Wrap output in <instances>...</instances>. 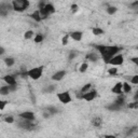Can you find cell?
Wrapping results in <instances>:
<instances>
[{"instance_id": "cell-9", "label": "cell", "mask_w": 138, "mask_h": 138, "mask_svg": "<svg viewBox=\"0 0 138 138\" xmlns=\"http://www.w3.org/2000/svg\"><path fill=\"white\" fill-rule=\"evenodd\" d=\"M19 126H21L22 128H25V129H30L33 127V124H31L29 120H26V121H23L19 123Z\"/></svg>"}, {"instance_id": "cell-33", "label": "cell", "mask_w": 138, "mask_h": 138, "mask_svg": "<svg viewBox=\"0 0 138 138\" xmlns=\"http://www.w3.org/2000/svg\"><path fill=\"white\" fill-rule=\"evenodd\" d=\"M5 122H7V123H13V118H12V117H7V118H5Z\"/></svg>"}, {"instance_id": "cell-17", "label": "cell", "mask_w": 138, "mask_h": 138, "mask_svg": "<svg viewBox=\"0 0 138 138\" xmlns=\"http://www.w3.org/2000/svg\"><path fill=\"white\" fill-rule=\"evenodd\" d=\"M122 90H123L125 93H129L131 90H132V87L129 86L128 83H123V84H122Z\"/></svg>"}, {"instance_id": "cell-31", "label": "cell", "mask_w": 138, "mask_h": 138, "mask_svg": "<svg viewBox=\"0 0 138 138\" xmlns=\"http://www.w3.org/2000/svg\"><path fill=\"white\" fill-rule=\"evenodd\" d=\"M90 87H91V84H86V85H84V86L82 87V92H83V93H85V92H86L87 90L90 89Z\"/></svg>"}, {"instance_id": "cell-7", "label": "cell", "mask_w": 138, "mask_h": 138, "mask_svg": "<svg viewBox=\"0 0 138 138\" xmlns=\"http://www.w3.org/2000/svg\"><path fill=\"white\" fill-rule=\"evenodd\" d=\"M19 117L23 118V119H25V120H29V121H33V120L35 119V115H33V113L30 112V111L22 112L21 114H19Z\"/></svg>"}, {"instance_id": "cell-2", "label": "cell", "mask_w": 138, "mask_h": 138, "mask_svg": "<svg viewBox=\"0 0 138 138\" xmlns=\"http://www.w3.org/2000/svg\"><path fill=\"white\" fill-rule=\"evenodd\" d=\"M12 5H13V9L15 11L23 12L24 10H26L28 8L29 2H28V0H13Z\"/></svg>"}, {"instance_id": "cell-13", "label": "cell", "mask_w": 138, "mask_h": 138, "mask_svg": "<svg viewBox=\"0 0 138 138\" xmlns=\"http://www.w3.org/2000/svg\"><path fill=\"white\" fill-rule=\"evenodd\" d=\"M112 92L115 94H122V83L121 82H119V83H117L114 85V87L112 89Z\"/></svg>"}, {"instance_id": "cell-25", "label": "cell", "mask_w": 138, "mask_h": 138, "mask_svg": "<svg viewBox=\"0 0 138 138\" xmlns=\"http://www.w3.org/2000/svg\"><path fill=\"white\" fill-rule=\"evenodd\" d=\"M87 67H89V66H87V64H86V63L82 64V66L80 67V71H81V72H84V71H86Z\"/></svg>"}, {"instance_id": "cell-18", "label": "cell", "mask_w": 138, "mask_h": 138, "mask_svg": "<svg viewBox=\"0 0 138 138\" xmlns=\"http://www.w3.org/2000/svg\"><path fill=\"white\" fill-rule=\"evenodd\" d=\"M108 109L109 110H120L121 109V106L114 103V104H112V105H110L109 107H108Z\"/></svg>"}, {"instance_id": "cell-36", "label": "cell", "mask_w": 138, "mask_h": 138, "mask_svg": "<svg viewBox=\"0 0 138 138\" xmlns=\"http://www.w3.org/2000/svg\"><path fill=\"white\" fill-rule=\"evenodd\" d=\"M45 7V5H44V0H41L39 2V8L40 9H42V8H44Z\"/></svg>"}, {"instance_id": "cell-24", "label": "cell", "mask_w": 138, "mask_h": 138, "mask_svg": "<svg viewBox=\"0 0 138 138\" xmlns=\"http://www.w3.org/2000/svg\"><path fill=\"white\" fill-rule=\"evenodd\" d=\"M42 40H43V36L42 35H37V36H36V38H35V42L36 43H40Z\"/></svg>"}, {"instance_id": "cell-1", "label": "cell", "mask_w": 138, "mask_h": 138, "mask_svg": "<svg viewBox=\"0 0 138 138\" xmlns=\"http://www.w3.org/2000/svg\"><path fill=\"white\" fill-rule=\"evenodd\" d=\"M96 49L100 52L106 63H109L111 57H113V55H115L120 51V49L118 47H105V45H97Z\"/></svg>"}, {"instance_id": "cell-41", "label": "cell", "mask_w": 138, "mask_h": 138, "mask_svg": "<svg viewBox=\"0 0 138 138\" xmlns=\"http://www.w3.org/2000/svg\"><path fill=\"white\" fill-rule=\"evenodd\" d=\"M3 53H5V50H3V48H0V55H2Z\"/></svg>"}, {"instance_id": "cell-22", "label": "cell", "mask_w": 138, "mask_h": 138, "mask_svg": "<svg viewBox=\"0 0 138 138\" xmlns=\"http://www.w3.org/2000/svg\"><path fill=\"white\" fill-rule=\"evenodd\" d=\"M107 12L109 13V14H114L115 12H117V8H114V7H109L107 9Z\"/></svg>"}, {"instance_id": "cell-14", "label": "cell", "mask_w": 138, "mask_h": 138, "mask_svg": "<svg viewBox=\"0 0 138 138\" xmlns=\"http://www.w3.org/2000/svg\"><path fill=\"white\" fill-rule=\"evenodd\" d=\"M7 14H8V7L5 5H0V15L5 16Z\"/></svg>"}, {"instance_id": "cell-11", "label": "cell", "mask_w": 138, "mask_h": 138, "mask_svg": "<svg viewBox=\"0 0 138 138\" xmlns=\"http://www.w3.org/2000/svg\"><path fill=\"white\" fill-rule=\"evenodd\" d=\"M70 37L76 41H80L82 38V33L81 31H73V33H70Z\"/></svg>"}, {"instance_id": "cell-12", "label": "cell", "mask_w": 138, "mask_h": 138, "mask_svg": "<svg viewBox=\"0 0 138 138\" xmlns=\"http://www.w3.org/2000/svg\"><path fill=\"white\" fill-rule=\"evenodd\" d=\"M64 76H65V71H58V72H56L53 77H52V79L55 80V81H58V80L63 79Z\"/></svg>"}, {"instance_id": "cell-39", "label": "cell", "mask_w": 138, "mask_h": 138, "mask_svg": "<svg viewBox=\"0 0 138 138\" xmlns=\"http://www.w3.org/2000/svg\"><path fill=\"white\" fill-rule=\"evenodd\" d=\"M71 9H72L73 12H76L78 10V5H71Z\"/></svg>"}, {"instance_id": "cell-19", "label": "cell", "mask_w": 138, "mask_h": 138, "mask_svg": "<svg viewBox=\"0 0 138 138\" xmlns=\"http://www.w3.org/2000/svg\"><path fill=\"white\" fill-rule=\"evenodd\" d=\"M9 86H3L0 89V94H2V95H7V94H9Z\"/></svg>"}, {"instance_id": "cell-27", "label": "cell", "mask_w": 138, "mask_h": 138, "mask_svg": "<svg viewBox=\"0 0 138 138\" xmlns=\"http://www.w3.org/2000/svg\"><path fill=\"white\" fill-rule=\"evenodd\" d=\"M33 33L31 30L26 31V33H25V38H26V39H29V38L33 37Z\"/></svg>"}, {"instance_id": "cell-30", "label": "cell", "mask_w": 138, "mask_h": 138, "mask_svg": "<svg viewBox=\"0 0 138 138\" xmlns=\"http://www.w3.org/2000/svg\"><path fill=\"white\" fill-rule=\"evenodd\" d=\"M132 83H134V84H137V83H138V76H134L133 79H132Z\"/></svg>"}, {"instance_id": "cell-15", "label": "cell", "mask_w": 138, "mask_h": 138, "mask_svg": "<svg viewBox=\"0 0 138 138\" xmlns=\"http://www.w3.org/2000/svg\"><path fill=\"white\" fill-rule=\"evenodd\" d=\"M31 17H33V19H35V21H37V22H40V21H41V16H40L39 11L33 12V14H31Z\"/></svg>"}, {"instance_id": "cell-4", "label": "cell", "mask_w": 138, "mask_h": 138, "mask_svg": "<svg viewBox=\"0 0 138 138\" xmlns=\"http://www.w3.org/2000/svg\"><path fill=\"white\" fill-rule=\"evenodd\" d=\"M54 11H55V10H54V7L52 5H45L44 8L40 9L39 13H40V16H41V19H47L48 15H49L50 13H53Z\"/></svg>"}, {"instance_id": "cell-37", "label": "cell", "mask_w": 138, "mask_h": 138, "mask_svg": "<svg viewBox=\"0 0 138 138\" xmlns=\"http://www.w3.org/2000/svg\"><path fill=\"white\" fill-rule=\"evenodd\" d=\"M128 107L129 108H137V101H135V103H133V104H129Z\"/></svg>"}, {"instance_id": "cell-40", "label": "cell", "mask_w": 138, "mask_h": 138, "mask_svg": "<svg viewBox=\"0 0 138 138\" xmlns=\"http://www.w3.org/2000/svg\"><path fill=\"white\" fill-rule=\"evenodd\" d=\"M132 61H133V63H134V64H136V65L138 64V58H137V57H134V58L132 59Z\"/></svg>"}, {"instance_id": "cell-35", "label": "cell", "mask_w": 138, "mask_h": 138, "mask_svg": "<svg viewBox=\"0 0 138 138\" xmlns=\"http://www.w3.org/2000/svg\"><path fill=\"white\" fill-rule=\"evenodd\" d=\"M48 110H49L51 113H55V112H56V109H55L54 107H49V108H48Z\"/></svg>"}, {"instance_id": "cell-10", "label": "cell", "mask_w": 138, "mask_h": 138, "mask_svg": "<svg viewBox=\"0 0 138 138\" xmlns=\"http://www.w3.org/2000/svg\"><path fill=\"white\" fill-rule=\"evenodd\" d=\"M5 81L7 82L9 85H15L16 84V80L13 76H5Z\"/></svg>"}, {"instance_id": "cell-16", "label": "cell", "mask_w": 138, "mask_h": 138, "mask_svg": "<svg viewBox=\"0 0 138 138\" xmlns=\"http://www.w3.org/2000/svg\"><path fill=\"white\" fill-rule=\"evenodd\" d=\"M5 63L7 66H9V67H11V66L14 65V59L12 58V57H7V58L5 59Z\"/></svg>"}, {"instance_id": "cell-38", "label": "cell", "mask_w": 138, "mask_h": 138, "mask_svg": "<svg viewBox=\"0 0 138 138\" xmlns=\"http://www.w3.org/2000/svg\"><path fill=\"white\" fill-rule=\"evenodd\" d=\"M53 91H54V86H53V85H50V86L47 89V92H53Z\"/></svg>"}, {"instance_id": "cell-32", "label": "cell", "mask_w": 138, "mask_h": 138, "mask_svg": "<svg viewBox=\"0 0 138 138\" xmlns=\"http://www.w3.org/2000/svg\"><path fill=\"white\" fill-rule=\"evenodd\" d=\"M68 38H69V35H66L65 37L63 38V44H67V42H68Z\"/></svg>"}, {"instance_id": "cell-20", "label": "cell", "mask_w": 138, "mask_h": 138, "mask_svg": "<svg viewBox=\"0 0 138 138\" xmlns=\"http://www.w3.org/2000/svg\"><path fill=\"white\" fill-rule=\"evenodd\" d=\"M93 124L95 125V126H100V125H101V120L99 119V118H95V119L93 120Z\"/></svg>"}, {"instance_id": "cell-34", "label": "cell", "mask_w": 138, "mask_h": 138, "mask_svg": "<svg viewBox=\"0 0 138 138\" xmlns=\"http://www.w3.org/2000/svg\"><path fill=\"white\" fill-rule=\"evenodd\" d=\"M76 55H77V53H75V52H71L70 55H69V61H71L72 58H75Z\"/></svg>"}, {"instance_id": "cell-28", "label": "cell", "mask_w": 138, "mask_h": 138, "mask_svg": "<svg viewBox=\"0 0 138 138\" xmlns=\"http://www.w3.org/2000/svg\"><path fill=\"white\" fill-rule=\"evenodd\" d=\"M108 72H109V75H115L118 72V69L117 68H110Z\"/></svg>"}, {"instance_id": "cell-23", "label": "cell", "mask_w": 138, "mask_h": 138, "mask_svg": "<svg viewBox=\"0 0 138 138\" xmlns=\"http://www.w3.org/2000/svg\"><path fill=\"white\" fill-rule=\"evenodd\" d=\"M86 58L90 59V61H92V62L97 61V56H96L95 54H90V55H87V56H86Z\"/></svg>"}, {"instance_id": "cell-21", "label": "cell", "mask_w": 138, "mask_h": 138, "mask_svg": "<svg viewBox=\"0 0 138 138\" xmlns=\"http://www.w3.org/2000/svg\"><path fill=\"white\" fill-rule=\"evenodd\" d=\"M93 33H94V35H96V36L103 35V33H104V30H101V29H99V28H94V29H93Z\"/></svg>"}, {"instance_id": "cell-26", "label": "cell", "mask_w": 138, "mask_h": 138, "mask_svg": "<svg viewBox=\"0 0 138 138\" xmlns=\"http://www.w3.org/2000/svg\"><path fill=\"white\" fill-rule=\"evenodd\" d=\"M115 104H118V105H120V106H122L124 104V98L122 97V96H120L119 98L117 99V101H115Z\"/></svg>"}, {"instance_id": "cell-6", "label": "cell", "mask_w": 138, "mask_h": 138, "mask_svg": "<svg viewBox=\"0 0 138 138\" xmlns=\"http://www.w3.org/2000/svg\"><path fill=\"white\" fill-rule=\"evenodd\" d=\"M109 63L111 64V65H121V64L123 63V56H122V55H117V56L111 57Z\"/></svg>"}, {"instance_id": "cell-3", "label": "cell", "mask_w": 138, "mask_h": 138, "mask_svg": "<svg viewBox=\"0 0 138 138\" xmlns=\"http://www.w3.org/2000/svg\"><path fill=\"white\" fill-rule=\"evenodd\" d=\"M42 69H43L42 67H38V68L30 69V70L27 72V76H29V77L33 80H38L40 77H41V75H42Z\"/></svg>"}, {"instance_id": "cell-5", "label": "cell", "mask_w": 138, "mask_h": 138, "mask_svg": "<svg viewBox=\"0 0 138 138\" xmlns=\"http://www.w3.org/2000/svg\"><path fill=\"white\" fill-rule=\"evenodd\" d=\"M58 99L62 101L63 104H68L69 101L71 100V97H70V94L68 93V92H64V93H61L57 95Z\"/></svg>"}, {"instance_id": "cell-29", "label": "cell", "mask_w": 138, "mask_h": 138, "mask_svg": "<svg viewBox=\"0 0 138 138\" xmlns=\"http://www.w3.org/2000/svg\"><path fill=\"white\" fill-rule=\"evenodd\" d=\"M5 105H7V101H5V100H0V110H3V109H5Z\"/></svg>"}, {"instance_id": "cell-8", "label": "cell", "mask_w": 138, "mask_h": 138, "mask_svg": "<svg viewBox=\"0 0 138 138\" xmlns=\"http://www.w3.org/2000/svg\"><path fill=\"white\" fill-rule=\"evenodd\" d=\"M96 95H97V93H96L95 91H93V92H90V93L84 94V95L82 96V97H83V98H84L85 100L90 101V100H93V99L96 97Z\"/></svg>"}]
</instances>
